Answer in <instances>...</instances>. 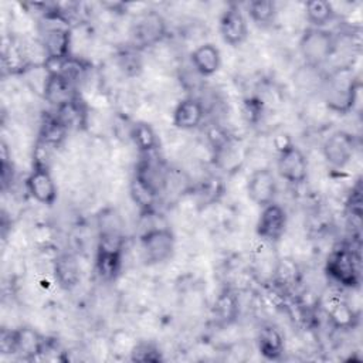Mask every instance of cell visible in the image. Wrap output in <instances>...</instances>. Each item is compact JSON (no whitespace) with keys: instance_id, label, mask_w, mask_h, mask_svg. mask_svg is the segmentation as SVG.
Here are the masks:
<instances>
[{"instance_id":"13","label":"cell","mask_w":363,"mask_h":363,"mask_svg":"<svg viewBox=\"0 0 363 363\" xmlns=\"http://www.w3.org/2000/svg\"><path fill=\"white\" fill-rule=\"evenodd\" d=\"M220 35L231 47L241 45L248 37V23L237 4H230L220 16Z\"/></svg>"},{"instance_id":"7","label":"cell","mask_w":363,"mask_h":363,"mask_svg":"<svg viewBox=\"0 0 363 363\" xmlns=\"http://www.w3.org/2000/svg\"><path fill=\"white\" fill-rule=\"evenodd\" d=\"M176 238L166 227H153L140 235V248L147 264H162L174 252Z\"/></svg>"},{"instance_id":"22","label":"cell","mask_w":363,"mask_h":363,"mask_svg":"<svg viewBox=\"0 0 363 363\" xmlns=\"http://www.w3.org/2000/svg\"><path fill=\"white\" fill-rule=\"evenodd\" d=\"M130 139L140 153H153L157 147V138L153 128L146 122H135L130 128Z\"/></svg>"},{"instance_id":"28","label":"cell","mask_w":363,"mask_h":363,"mask_svg":"<svg viewBox=\"0 0 363 363\" xmlns=\"http://www.w3.org/2000/svg\"><path fill=\"white\" fill-rule=\"evenodd\" d=\"M130 196L133 201L143 210H149L156 200V196L150 193L147 189H145L142 184H139L135 179H132L130 183Z\"/></svg>"},{"instance_id":"14","label":"cell","mask_w":363,"mask_h":363,"mask_svg":"<svg viewBox=\"0 0 363 363\" xmlns=\"http://www.w3.org/2000/svg\"><path fill=\"white\" fill-rule=\"evenodd\" d=\"M28 194L40 204L52 206L57 200V184L47 166H35L26 179Z\"/></svg>"},{"instance_id":"27","label":"cell","mask_w":363,"mask_h":363,"mask_svg":"<svg viewBox=\"0 0 363 363\" xmlns=\"http://www.w3.org/2000/svg\"><path fill=\"white\" fill-rule=\"evenodd\" d=\"M129 354H130V360H133V362H159V360H162V354H160L159 349L155 345L146 343V342H139V343L133 345Z\"/></svg>"},{"instance_id":"8","label":"cell","mask_w":363,"mask_h":363,"mask_svg":"<svg viewBox=\"0 0 363 363\" xmlns=\"http://www.w3.org/2000/svg\"><path fill=\"white\" fill-rule=\"evenodd\" d=\"M278 174L291 184H302L308 177V159L305 153L292 142L285 143L278 150Z\"/></svg>"},{"instance_id":"4","label":"cell","mask_w":363,"mask_h":363,"mask_svg":"<svg viewBox=\"0 0 363 363\" xmlns=\"http://www.w3.org/2000/svg\"><path fill=\"white\" fill-rule=\"evenodd\" d=\"M326 274L343 288H357L360 284V261L352 247L340 244L326 258Z\"/></svg>"},{"instance_id":"16","label":"cell","mask_w":363,"mask_h":363,"mask_svg":"<svg viewBox=\"0 0 363 363\" xmlns=\"http://www.w3.org/2000/svg\"><path fill=\"white\" fill-rule=\"evenodd\" d=\"M71 33L65 27L47 28L41 37V45L48 62H61L69 57Z\"/></svg>"},{"instance_id":"11","label":"cell","mask_w":363,"mask_h":363,"mask_svg":"<svg viewBox=\"0 0 363 363\" xmlns=\"http://www.w3.org/2000/svg\"><path fill=\"white\" fill-rule=\"evenodd\" d=\"M354 138L345 130H336L330 133L322 146L323 157L335 169H343L347 166L354 155Z\"/></svg>"},{"instance_id":"10","label":"cell","mask_w":363,"mask_h":363,"mask_svg":"<svg viewBox=\"0 0 363 363\" xmlns=\"http://www.w3.org/2000/svg\"><path fill=\"white\" fill-rule=\"evenodd\" d=\"M43 98L60 109L77 99L75 84L57 69H48L43 82Z\"/></svg>"},{"instance_id":"24","label":"cell","mask_w":363,"mask_h":363,"mask_svg":"<svg viewBox=\"0 0 363 363\" xmlns=\"http://www.w3.org/2000/svg\"><path fill=\"white\" fill-rule=\"evenodd\" d=\"M250 18L261 27L272 24L277 16V6L271 0H254L247 4Z\"/></svg>"},{"instance_id":"9","label":"cell","mask_w":363,"mask_h":363,"mask_svg":"<svg viewBox=\"0 0 363 363\" xmlns=\"http://www.w3.org/2000/svg\"><path fill=\"white\" fill-rule=\"evenodd\" d=\"M286 224L288 216L285 208L274 201L265 207H261V213L255 224V233L261 240L274 244L278 242L285 234Z\"/></svg>"},{"instance_id":"2","label":"cell","mask_w":363,"mask_h":363,"mask_svg":"<svg viewBox=\"0 0 363 363\" xmlns=\"http://www.w3.org/2000/svg\"><path fill=\"white\" fill-rule=\"evenodd\" d=\"M167 33V24L164 17L153 10H143L138 13L129 26V47L142 51L155 47Z\"/></svg>"},{"instance_id":"6","label":"cell","mask_w":363,"mask_h":363,"mask_svg":"<svg viewBox=\"0 0 363 363\" xmlns=\"http://www.w3.org/2000/svg\"><path fill=\"white\" fill-rule=\"evenodd\" d=\"M47 347L45 337L30 326H21L13 330H3L0 349L3 353H11L24 360H33L43 354Z\"/></svg>"},{"instance_id":"20","label":"cell","mask_w":363,"mask_h":363,"mask_svg":"<svg viewBox=\"0 0 363 363\" xmlns=\"http://www.w3.org/2000/svg\"><path fill=\"white\" fill-rule=\"evenodd\" d=\"M54 277L57 284L64 289H72L81 279L79 265L74 255L61 254L54 261Z\"/></svg>"},{"instance_id":"26","label":"cell","mask_w":363,"mask_h":363,"mask_svg":"<svg viewBox=\"0 0 363 363\" xmlns=\"http://www.w3.org/2000/svg\"><path fill=\"white\" fill-rule=\"evenodd\" d=\"M237 311L238 309H237L235 296L230 292L220 295L214 303V313L217 316V320L223 322L224 325H228L235 319Z\"/></svg>"},{"instance_id":"18","label":"cell","mask_w":363,"mask_h":363,"mask_svg":"<svg viewBox=\"0 0 363 363\" xmlns=\"http://www.w3.org/2000/svg\"><path fill=\"white\" fill-rule=\"evenodd\" d=\"M190 62L199 75L211 77L221 67L220 50L211 43L201 44L191 51Z\"/></svg>"},{"instance_id":"21","label":"cell","mask_w":363,"mask_h":363,"mask_svg":"<svg viewBox=\"0 0 363 363\" xmlns=\"http://www.w3.org/2000/svg\"><path fill=\"white\" fill-rule=\"evenodd\" d=\"M305 16L311 27L325 28L335 18L333 6L325 0H309L305 3Z\"/></svg>"},{"instance_id":"15","label":"cell","mask_w":363,"mask_h":363,"mask_svg":"<svg viewBox=\"0 0 363 363\" xmlns=\"http://www.w3.org/2000/svg\"><path fill=\"white\" fill-rule=\"evenodd\" d=\"M146 156L138 163L133 179L157 197L166 187L167 172L160 162L149 159V153Z\"/></svg>"},{"instance_id":"17","label":"cell","mask_w":363,"mask_h":363,"mask_svg":"<svg viewBox=\"0 0 363 363\" xmlns=\"http://www.w3.org/2000/svg\"><path fill=\"white\" fill-rule=\"evenodd\" d=\"M204 119L203 104L196 98H184L179 101L173 111V125L182 130H190L200 126Z\"/></svg>"},{"instance_id":"1","label":"cell","mask_w":363,"mask_h":363,"mask_svg":"<svg viewBox=\"0 0 363 363\" xmlns=\"http://www.w3.org/2000/svg\"><path fill=\"white\" fill-rule=\"evenodd\" d=\"M322 94L326 106L337 113H359L362 109V82L350 67H340L326 75Z\"/></svg>"},{"instance_id":"29","label":"cell","mask_w":363,"mask_h":363,"mask_svg":"<svg viewBox=\"0 0 363 363\" xmlns=\"http://www.w3.org/2000/svg\"><path fill=\"white\" fill-rule=\"evenodd\" d=\"M221 191H223V182L216 176H211L203 180V183L199 187V194L203 197L204 203L214 201L217 196L221 194Z\"/></svg>"},{"instance_id":"19","label":"cell","mask_w":363,"mask_h":363,"mask_svg":"<svg viewBox=\"0 0 363 363\" xmlns=\"http://www.w3.org/2000/svg\"><path fill=\"white\" fill-rule=\"evenodd\" d=\"M257 346L267 360H279L285 350L284 335L274 325H265L258 330Z\"/></svg>"},{"instance_id":"3","label":"cell","mask_w":363,"mask_h":363,"mask_svg":"<svg viewBox=\"0 0 363 363\" xmlns=\"http://www.w3.org/2000/svg\"><path fill=\"white\" fill-rule=\"evenodd\" d=\"M336 37L326 28L308 27L299 38V52L303 64L322 68L336 52Z\"/></svg>"},{"instance_id":"23","label":"cell","mask_w":363,"mask_h":363,"mask_svg":"<svg viewBox=\"0 0 363 363\" xmlns=\"http://www.w3.org/2000/svg\"><path fill=\"white\" fill-rule=\"evenodd\" d=\"M326 75L322 74L320 68L303 64L294 75V84L305 92L322 91Z\"/></svg>"},{"instance_id":"25","label":"cell","mask_w":363,"mask_h":363,"mask_svg":"<svg viewBox=\"0 0 363 363\" xmlns=\"http://www.w3.org/2000/svg\"><path fill=\"white\" fill-rule=\"evenodd\" d=\"M67 130H68V128L64 125V122L57 115L48 116L44 121V123L41 125L40 140L44 146H55L64 139Z\"/></svg>"},{"instance_id":"12","label":"cell","mask_w":363,"mask_h":363,"mask_svg":"<svg viewBox=\"0 0 363 363\" xmlns=\"http://www.w3.org/2000/svg\"><path fill=\"white\" fill-rule=\"evenodd\" d=\"M278 191L275 174L269 167H259L255 169L247 182V194L250 200L259 206L265 207L275 201Z\"/></svg>"},{"instance_id":"5","label":"cell","mask_w":363,"mask_h":363,"mask_svg":"<svg viewBox=\"0 0 363 363\" xmlns=\"http://www.w3.org/2000/svg\"><path fill=\"white\" fill-rule=\"evenodd\" d=\"M123 240L118 228L104 227L99 234L96 250V272L104 281H112L118 277L122 267Z\"/></svg>"},{"instance_id":"30","label":"cell","mask_w":363,"mask_h":363,"mask_svg":"<svg viewBox=\"0 0 363 363\" xmlns=\"http://www.w3.org/2000/svg\"><path fill=\"white\" fill-rule=\"evenodd\" d=\"M138 50L128 47L123 52L119 54V65L123 71H126L129 74V71L132 69L133 74H136V69H140V60L138 57Z\"/></svg>"}]
</instances>
